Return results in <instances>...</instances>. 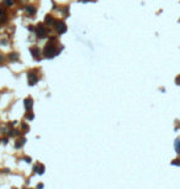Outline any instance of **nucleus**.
Returning <instances> with one entry per match:
<instances>
[{
	"label": "nucleus",
	"mask_w": 180,
	"mask_h": 189,
	"mask_svg": "<svg viewBox=\"0 0 180 189\" xmlns=\"http://www.w3.org/2000/svg\"><path fill=\"white\" fill-rule=\"evenodd\" d=\"M45 56L47 58H53L54 56L58 55V50H57V46L56 43H53V42H50L46 47H45Z\"/></svg>",
	"instance_id": "nucleus-1"
},
{
	"label": "nucleus",
	"mask_w": 180,
	"mask_h": 189,
	"mask_svg": "<svg viewBox=\"0 0 180 189\" xmlns=\"http://www.w3.org/2000/svg\"><path fill=\"white\" fill-rule=\"evenodd\" d=\"M27 79H29V84L30 85H35L38 77H37V74L35 72H29L27 73Z\"/></svg>",
	"instance_id": "nucleus-2"
},
{
	"label": "nucleus",
	"mask_w": 180,
	"mask_h": 189,
	"mask_svg": "<svg viewBox=\"0 0 180 189\" xmlns=\"http://www.w3.org/2000/svg\"><path fill=\"white\" fill-rule=\"evenodd\" d=\"M56 30H57V32L58 34H64L65 31H67V26H65V24L64 22H57V25H56Z\"/></svg>",
	"instance_id": "nucleus-3"
},
{
	"label": "nucleus",
	"mask_w": 180,
	"mask_h": 189,
	"mask_svg": "<svg viewBox=\"0 0 180 189\" xmlns=\"http://www.w3.org/2000/svg\"><path fill=\"white\" fill-rule=\"evenodd\" d=\"M46 34H47V31L45 29V26H43V25H38V26H37V36H38V37H45Z\"/></svg>",
	"instance_id": "nucleus-4"
},
{
	"label": "nucleus",
	"mask_w": 180,
	"mask_h": 189,
	"mask_svg": "<svg viewBox=\"0 0 180 189\" xmlns=\"http://www.w3.org/2000/svg\"><path fill=\"white\" fill-rule=\"evenodd\" d=\"M30 51L32 52V56H33V58H40V50H38V47H31L30 48Z\"/></svg>",
	"instance_id": "nucleus-5"
},
{
	"label": "nucleus",
	"mask_w": 180,
	"mask_h": 189,
	"mask_svg": "<svg viewBox=\"0 0 180 189\" xmlns=\"http://www.w3.org/2000/svg\"><path fill=\"white\" fill-rule=\"evenodd\" d=\"M32 105H33V103H32V99H31V98L25 99V107H26L27 110H31V109H32Z\"/></svg>",
	"instance_id": "nucleus-6"
},
{
	"label": "nucleus",
	"mask_w": 180,
	"mask_h": 189,
	"mask_svg": "<svg viewBox=\"0 0 180 189\" xmlns=\"http://www.w3.org/2000/svg\"><path fill=\"white\" fill-rule=\"evenodd\" d=\"M35 171H36V173H38V174H43V172H45V166H42V164L36 166Z\"/></svg>",
	"instance_id": "nucleus-7"
},
{
	"label": "nucleus",
	"mask_w": 180,
	"mask_h": 189,
	"mask_svg": "<svg viewBox=\"0 0 180 189\" xmlns=\"http://www.w3.org/2000/svg\"><path fill=\"white\" fill-rule=\"evenodd\" d=\"M9 59L10 61H16V59H19V53L13 52L11 55H9Z\"/></svg>",
	"instance_id": "nucleus-8"
},
{
	"label": "nucleus",
	"mask_w": 180,
	"mask_h": 189,
	"mask_svg": "<svg viewBox=\"0 0 180 189\" xmlns=\"http://www.w3.org/2000/svg\"><path fill=\"white\" fill-rule=\"evenodd\" d=\"M46 22H47V25H53L54 24V19L51 15H47L46 16Z\"/></svg>",
	"instance_id": "nucleus-9"
},
{
	"label": "nucleus",
	"mask_w": 180,
	"mask_h": 189,
	"mask_svg": "<svg viewBox=\"0 0 180 189\" xmlns=\"http://www.w3.org/2000/svg\"><path fill=\"white\" fill-rule=\"evenodd\" d=\"M26 10H27V13H30L31 15H35V13H36V9L33 6H27Z\"/></svg>",
	"instance_id": "nucleus-10"
},
{
	"label": "nucleus",
	"mask_w": 180,
	"mask_h": 189,
	"mask_svg": "<svg viewBox=\"0 0 180 189\" xmlns=\"http://www.w3.org/2000/svg\"><path fill=\"white\" fill-rule=\"evenodd\" d=\"M175 150H176V152L180 155V138L176 140V142H175Z\"/></svg>",
	"instance_id": "nucleus-11"
},
{
	"label": "nucleus",
	"mask_w": 180,
	"mask_h": 189,
	"mask_svg": "<svg viewBox=\"0 0 180 189\" xmlns=\"http://www.w3.org/2000/svg\"><path fill=\"white\" fill-rule=\"evenodd\" d=\"M4 5H5V6H11V5H13V0H4Z\"/></svg>",
	"instance_id": "nucleus-12"
},
{
	"label": "nucleus",
	"mask_w": 180,
	"mask_h": 189,
	"mask_svg": "<svg viewBox=\"0 0 180 189\" xmlns=\"http://www.w3.org/2000/svg\"><path fill=\"white\" fill-rule=\"evenodd\" d=\"M26 117L29 119V120H32V119H33V114H27Z\"/></svg>",
	"instance_id": "nucleus-13"
},
{
	"label": "nucleus",
	"mask_w": 180,
	"mask_h": 189,
	"mask_svg": "<svg viewBox=\"0 0 180 189\" xmlns=\"http://www.w3.org/2000/svg\"><path fill=\"white\" fill-rule=\"evenodd\" d=\"M3 61H4V56L0 55V63H3Z\"/></svg>",
	"instance_id": "nucleus-14"
},
{
	"label": "nucleus",
	"mask_w": 180,
	"mask_h": 189,
	"mask_svg": "<svg viewBox=\"0 0 180 189\" xmlns=\"http://www.w3.org/2000/svg\"><path fill=\"white\" fill-rule=\"evenodd\" d=\"M43 188V185L42 184H40V185H37V189H42Z\"/></svg>",
	"instance_id": "nucleus-15"
},
{
	"label": "nucleus",
	"mask_w": 180,
	"mask_h": 189,
	"mask_svg": "<svg viewBox=\"0 0 180 189\" xmlns=\"http://www.w3.org/2000/svg\"><path fill=\"white\" fill-rule=\"evenodd\" d=\"M3 14H4V13L1 11V10H0V17H1V16H3Z\"/></svg>",
	"instance_id": "nucleus-16"
},
{
	"label": "nucleus",
	"mask_w": 180,
	"mask_h": 189,
	"mask_svg": "<svg viewBox=\"0 0 180 189\" xmlns=\"http://www.w3.org/2000/svg\"><path fill=\"white\" fill-rule=\"evenodd\" d=\"M176 82H180V77H178V78H176Z\"/></svg>",
	"instance_id": "nucleus-17"
}]
</instances>
